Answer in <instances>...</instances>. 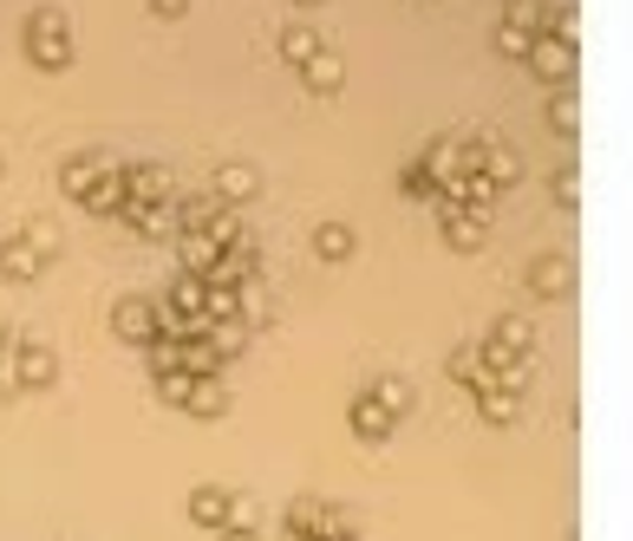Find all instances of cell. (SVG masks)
<instances>
[{
  "mask_svg": "<svg viewBox=\"0 0 633 541\" xmlns=\"http://www.w3.org/2000/svg\"><path fill=\"white\" fill-rule=\"evenodd\" d=\"M242 339H249V333H242V320H229V327H210V346L222 352V359H235V352H242Z\"/></svg>",
  "mask_w": 633,
  "mask_h": 541,
  "instance_id": "obj_19",
  "label": "cell"
},
{
  "mask_svg": "<svg viewBox=\"0 0 633 541\" xmlns=\"http://www.w3.org/2000/svg\"><path fill=\"white\" fill-rule=\"evenodd\" d=\"M183 411H197V417H222L229 411V392L215 385V379H197V392H190V405Z\"/></svg>",
  "mask_w": 633,
  "mask_h": 541,
  "instance_id": "obj_16",
  "label": "cell"
},
{
  "mask_svg": "<svg viewBox=\"0 0 633 541\" xmlns=\"http://www.w3.org/2000/svg\"><path fill=\"white\" fill-rule=\"evenodd\" d=\"M112 333L125 339V346H157V333H163V307H150V300H138V294H125L118 307H112Z\"/></svg>",
  "mask_w": 633,
  "mask_h": 541,
  "instance_id": "obj_2",
  "label": "cell"
},
{
  "mask_svg": "<svg viewBox=\"0 0 633 541\" xmlns=\"http://www.w3.org/2000/svg\"><path fill=\"white\" fill-rule=\"evenodd\" d=\"M229 516H235V496H229L222 482L190 489V522H203V529H229Z\"/></svg>",
  "mask_w": 633,
  "mask_h": 541,
  "instance_id": "obj_6",
  "label": "cell"
},
{
  "mask_svg": "<svg viewBox=\"0 0 633 541\" xmlns=\"http://www.w3.org/2000/svg\"><path fill=\"white\" fill-rule=\"evenodd\" d=\"M287 535H327V502L294 496V502H287Z\"/></svg>",
  "mask_w": 633,
  "mask_h": 541,
  "instance_id": "obj_11",
  "label": "cell"
},
{
  "mask_svg": "<svg viewBox=\"0 0 633 541\" xmlns=\"http://www.w3.org/2000/svg\"><path fill=\"white\" fill-rule=\"evenodd\" d=\"M150 7H157V13H163V20H177V13H183V7H190V0H150Z\"/></svg>",
  "mask_w": 633,
  "mask_h": 541,
  "instance_id": "obj_26",
  "label": "cell"
},
{
  "mask_svg": "<svg viewBox=\"0 0 633 541\" xmlns=\"http://www.w3.org/2000/svg\"><path fill=\"white\" fill-rule=\"evenodd\" d=\"M27 53H33L46 72H60L72 60V33H66V13H60V7L27 13Z\"/></svg>",
  "mask_w": 633,
  "mask_h": 541,
  "instance_id": "obj_1",
  "label": "cell"
},
{
  "mask_svg": "<svg viewBox=\"0 0 633 541\" xmlns=\"http://www.w3.org/2000/svg\"><path fill=\"white\" fill-rule=\"evenodd\" d=\"M300 78H307L314 92H340V85H347V66H340L334 53H314V60L300 66Z\"/></svg>",
  "mask_w": 633,
  "mask_h": 541,
  "instance_id": "obj_14",
  "label": "cell"
},
{
  "mask_svg": "<svg viewBox=\"0 0 633 541\" xmlns=\"http://www.w3.org/2000/svg\"><path fill=\"white\" fill-rule=\"evenodd\" d=\"M399 183H405V190H412V197H419V190H431V170H424V163H412V170H405V177H399Z\"/></svg>",
  "mask_w": 633,
  "mask_h": 541,
  "instance_id": "obj_22",
  "label": "cell"
},
{
  "mask_svg": "<svg viewBox=\"0 0 633 541\" xmlns=\"http://www.w3.org/2000/svg\"><path fill=\"white\" fill-rule=\"evenodd\" d=\"M255 190H262V177H255L249 163H222V170H215V203H222V209L249 203Z\"/></svg>",
  "mask_w": 633,
  "mask_h": 541,
  "instance_id": "obj_8",
  "label": "cell"
},
{
  "mask_svg": "<svg viewBox=\"0 0 633 541\" xmlns=\"http://www.w3.org/2000/svg\"><path fill=\"white\" fill-rule=\"evenodd\" d=\"M190 392H197L190 372H157V399H163V405H190Z\"/></svg>",
  "mask_w": 633,
  "mask_h": 541,
  "instance_id": "obj_18",
  "label": "cell"
},
{
  "mask_svg": "<svg viewBox=\"0 0 633 541\" xmlns=\"http://www.w3.org/2000/svg\"><path fill=\"white\" fill-rule=\"evenodd\" d=\"M177 262H183V274H203L210 280L222 268V248H215L210 235H197V229H177Z\"/></svg>",
  "mask_w": 633,
  "mask_h": 541,
  "instance_id": "obj_7",
  "label": "cell"
},
{
  "mask_svg": "<svg viewBox=\"0 0 633 541\" xmlns=\"http://www.w3.org/2000/svg\"><path fill=\"white\" fill-rule=\"evenodd\" d=\"M352 248H359V242H352L347 222H320V229H314V255H320V262H352Z\"/></svg>",
  "mask_w": 633,
  "mask_h": 541,
  "instance_id": "obj_10",
  "label": "cell"
},
{
  "mask_svg": "<svg viewBox=\"0 0 633 541\" xmlns=\"http://www.w3.org/2000/svg\"><path fill=\"white\" fill-rule=\"evenodd\" d=\"M536 287H542V294H556V287H562V268H556V262H542V268H536Z\"/></svg>",
  "mask_w": 633,
  "mask_h": 541,
  "instance_id": "obj_23",
  "label": "cell"
},
{
  "mask_svg": "<svg viewBox=\"0 0 633 541\" xmlns=\"http://www.w3.org/2000/svg\"><path fill=\"white\" fill-rule=\"evenodd\" d=\"M27 242H33V248H40V255H46V262H53V255H60V235H53V229H46V222H33V229H27Z\"/></svg>",
  "mask_w": 633,
  "mask_h": 541,
  "instance_id": "obj_21",
  "label": "cell"
},
{
  "mask_svg": "<svg viewBox=\"0 0 633 541\" xmlns=\"http://www.w3.org/2000/svg\"><path fill=\"white\" fill-rule=\"evenodd\" d=\"M40 262H46V255L27 242V229H20L13 242H0V274H7V280H33V274H40Z\"/></svg>",
  "mask_w": 633,
  "mask_h": 541,
  "instance_id": "obj_9",
  "label": "cell"
},
{
  "mask_svg": "<svg viewBox=\"0 0 633 541\" xmlns=\"http://www.w3.org/2000/svg\"><path fill=\"white\" fill-rule=\"evenodd\" d=\"M222 541H262V535H255V522H229V529H222Z\"/></svg>",
  "mask_w": 633,
  "mask_h": 541,
  "instance_id": "obj_25",
  "label": "cell"
},
{
  "mask_svg": "<svg viewBox=\"0 0 633 541\" xmlns=\"http://www.w3.org/2000/svg\"><path fill=\"white\" fill-rule=\"evenodd\" d=\"M366 399H372V405H386L392 417H399V411L412 405V385H399V379H372V392H366Z\"/></svg>",
  "mask_w": 633,
  "mask_h": 541,
  "instance_id": "obj_17",
  "label": "cell"
},
{
  "mask_svg": "<svg viewBox=\"0 0 633 541\" xmlns=\"http://www.w3.org/2000/svg\"><path fill=\"white\" fill-rule=\"evenodd\" d=\"M320 541H352V529H340V535H320Z\"/></svg>",
  "mask_w": 633,
  "mask_h": 541,
  "instance_id": "obj_27",
  "label": "cell"
},
{
  "mask_svg": "<svg viewBox=\"0 0 633 541\" xmlns=\"http://www.w3.org/2000/svg\"><path fill=\"white\" fill-rule=\"evenodd\" d=\"M282 53L294 60V66H307V60L320 53V33H314L307 20H282Z\"/></svg>",
  "mask_w": 633,
  "mask_h": 541,
  "instance_id": "obj_13",
  "label": "cell"
},
{
  "mask_svg": "<svg viewBox=\"0 0 633 541\" xmlns=\"http://www.w3.org/2000/svg\"><path fill=\"white\" fill-rule=\"evenodd\" d=\"M125 197L131 203H170V170L163 163H125Z\"/></svg>",
  "mask_w": 633,
  "mask_h": 541,
  "instance_id": "obj_5",
  "label": "cell"
},
{
  "mask_svg": "<svg viewBox=\"0 0 633 541\" xmlns=\"http://www.w3.org/2000/svg\"><path fill=\"white\" fill-rule=\"evenodd\" d=\"M352 431H359V437H366V444H379V437H386V431H392V411L386 405H372V399H366V392H359V399H352Z\"/></svg>",
  "mask_w": 633,
  "mask_h": 541,
  "instance_id": "obj_12",
  "label": "cell"
},
{
  "mask_svg": "<svg viewBox=\"0 0 633 541\" xmlns=\"http://www.w3.org/2000/svg\"><path fill=\"white\" fill-rule=\"evenodd\" d=\"M300 7H314V0H300Z\"/></svg>",
  "mask_w": 633,
  "mask_h": 541,
  "instance_id": "obj_28",
  "label": "cell"
},
{
  "mask_svg": "<svg viewBox=\"0 0 633 541\" xmlns=\"http://www.w3.org/2000/svg\"><path fill=\"white\" fill-rule=\"evenodd\" d=\"M112 170H118V163H112L105 150H85V157H72L66 170H60V183H66L72 203H85V197H92V190H98V183H105Z\"/></svg>",
  "mask_w": 633,
  "mask_h": 541,
  "instance_id": "obj_4",
  "label": "cell"
},
{
  "mask_svg": "<svg viewBox=\"0 0 633 541\" xmlns=\"http://www.w3.org/2000/svg\"><path fill=\"white\" fill-rule=\"evenodd\" d=\"M53 372H60V359H53V346L33 333L13 339V385H53Z\"/></svg>",
  "mask_w": 633,
  "mask_h": 541,
  "instance_id": "obj_3",
  "label": "cell"
},
{
  "mask_svg": "<svg viewBox=\"0 0 633 541\" xmlns=\"http://www.w3.org/2000/svg\"><path fill=\"white\" fill-rule=\"evenodd\" d=\"M444 229H451V242H457V248H477V235H484V222H477V215H451Z\"/></svg>",
  "mask_w": 633,
  "mask_h": 541,
  "instance_id": "obj_20",
  "label": "cell"
},
{
  "mask_svg": "<svg viewBox=\"0 0 633 541\" xmlns=\"http://www.w3.org/2000/svg\"><path fill=\"white\" fill-rule=\"evenodd\" d=\"M183 372L190 379H215L222 372V352H215L210 339H183Z\"/></svg>",
  "mask_w": 633,
  "mask_h": 541,
  "instance_id": "obj_15",
  "label": "cell"
},
{
  "mask_svg": "<svg viewBox=\"0 0 633 541\" xmlns=\"http://www.w3.org/2000/svg\"><path fill=\"white\" fill-rule=\"evenodd\" d=\"M536 66H542V72H562L568 53H556V46H536Z\"/></svg>",
  "mask_w": 633,
  "mask_h": 541,
  "instance_id": "obj_24",
  "label": "cell"
}]
</instances>
